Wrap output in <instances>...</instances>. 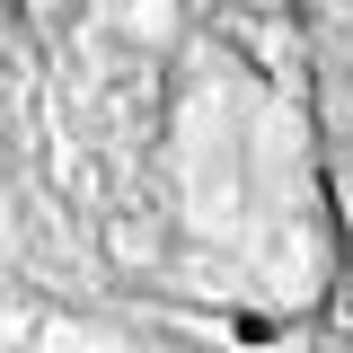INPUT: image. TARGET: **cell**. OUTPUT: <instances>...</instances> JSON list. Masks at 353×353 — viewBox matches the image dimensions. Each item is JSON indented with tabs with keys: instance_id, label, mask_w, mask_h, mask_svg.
Wrapping results in <instances>:
<instances>
[{
	"instance_id": "obj_2",
	"label": "cell",
	"mask_w": 353,
	"mask_h": 353,
	"mask_svg": "<svg viewBox=\"0 0 353 353\" xmlns=\"http://www.w3.org/2000/svg\"><path fill=\"white\" fill-rule=\"evenodd\" d=\"M0 230H9V185H0Z\"/></svg>"
},
{
	"instance_id": "obj_1",
	"label": "cell",
	"mask_w": 353,
	"mask_h": 353,
	"mask_svg": "<svg viewBox=\"0 0 353 353\" xmlns=\"http://www.w3.org/2000/svg\"><path fill=\"white\" fill-rule=\"evenodd\" d=\"M230 336H239V345H274V318H265V309H239V327H230Z\"/></svg>"
}]
</instances>
